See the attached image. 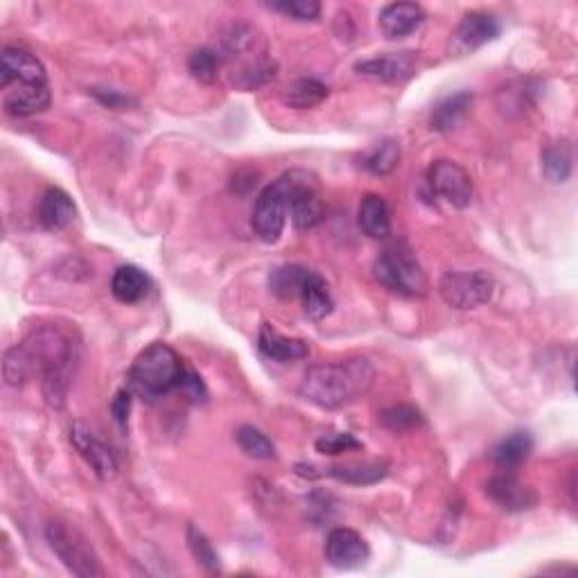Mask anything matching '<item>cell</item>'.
Returning a JSON list of instances; mask_svg holds the SVG:
<instances>
[{
	"label": "cell",
	"instance_id": "7",
	"mask_svg": "<svg viewBox=\"0 0 578 578\" xmlns=\"http://www.w3.org/2000/svg\"><path fill=\"white\" fill-rule=\"evenodd\" d=\"M495 278L486 271H448L439 280L441 299L454 310H475L493 301Z\"/></svg>",
	"mask_w": 578,
	"mask_h": 578
},
{
	"label": "cell",
	"instance_id": "19",
	"mask_svg": "<svg viewBox=\"0 0 578 578\" xmlns=\"http://www.w3.org/2000/svg\"><path fill=\"white\" fill-rule=\"evenodd\" d=\"M75 201L61 188H48L39 201V224L46 231H64L75 220Z\"/></svg>",
	"mask_w": 578,
	"mask_h": 578
},
{
	"label": "cell",
	"instance_id": "34",
	"mask_svg": "<svg viewBox=\"0 0 578 578\" xmlns=\"http://www.w3.org/2000/svg\"><path fill=\"white\" fill-rule=\"evenodd\" d=\"M3 375H5V382L10 384V387H21L25 380L32 378V369H30V362H28V355H25L23 346H14L5 353V362H3Z\"/></svg>",
	"mask_w": 578,
	"mask_h": 578
},
{
	"label": "cell",
	"instance_id": "6",
	"mask_svg": "<svg viewBox=\"0 0 578 578\" xmlns=\"http://www.w3.org/2000/svg\"><path fill=\"white\" fill-rule=\"evenodd\" d=\"M289 183L292 177L289 172L283 177L271 181L269 186L262 188V192L253 206V231L265 244H274L283 235L285 222H287V206H289Z\"/></svg>",
	"mask_w": 578,
	"mask_h": 578
},
{
	"label": "cell",
	"instance_id": "3",
	"mask_svg": "<svg viewBox=\"0 0 578 578\" xmlns=\"http://www.w3.org/2000/svg\"><path fill=\"white\" fill-rule=\"evenodd\" d=\"M186 371V364H183L177 350L163 344V341H154L131 364L129 387L138 396L154 400L179 389L183 378H186Z\"/></svg>",
	"mask_w": 578,
	"mask_h": 578
},
{
	"label": "cell",
	"instance_id": "13",
	"mask_svg": "<svg viewBox=\"0 0 578 578\" xmlns=\"http://www.w3.org/2000/svg\"><path fill=\"white\" fill-rule=\"evenodd\" d=\"M70 441H73L75 450L82 454V459L89 463L95 475L102 481H109L118 475V461L113 457V452L91 432L89 427L75 423L70 427Z\"/></svg>",
	"mask_w": 578,
	"mask_h": 578
},
{
	"label": "cell",
	"instance_id": "8",
	"mask_svg": "<svg viewBox=\"0 0 578 578\" xmlns=\"http://www.w3.org/2000/svg\"><path fill=\"white\" fill-rule=\"evenodd\" d=\"M292 183H289V220H292L294 229L310 231L319 226L326 217V208L317 192V183L308 172H289Z\"/></svg>",
	"mask_w": 578,
	"mask_h": 578
},
{
	"label": "cell",
	"instance_id": "25",
	"mask_svg": "<svg viewBox=\"0 0 578 578\" xmlns=\"http://www.w3.org/2000/svg\"><path fill=\"white\" fill-rule=\"evenodd\" d=\"M328 86L314 80V77H301L287 86L283 91V102L287 107L299 109V111H308L319 107V104L328 98Z\"/></svg>",
	"mask_w": 578,
	"mask_h": 578
},
{
	"label": "cell",
	"instance_id": "24",
	"mask_svg": "<svg viewBox=\"0 0 578 578\" xmlns=\"http://www.w3.org/2000/svg\"><path fill=\"white\" fill-rule=\"evenodd\" d=\"M472 104V93L470 91H459L454 95H448V98L441 100L436 104L432 116H429V127L432 131H439V134H445V131H452L459 125L461 118L466 116V111Z\"/></svg>",
	"mask_w": 578,
	"mask_h": 578
},
{
	"label": "cell",
	"instance_id": "23",
	"mask_svg": "<svg viewBox=\"0 0 578 578\" xmlns=\"http://www.w3.org/2000/svg\"><path fill=\"white\" fill-rule=\"evenodd\" d=\"M531 452H533L531 434L529 432H513L511 436H506L504 441H499L495 445L493 452H490V459H493V463L499 470L513 472L529 459Z\"/></svg>",
	"mask_w": 578,
	"mask_h": 578
},
{
	"label": "cell",
	"instance_id": "30",
	"mask_svg": "<svg viewBox=\"0 0 578 578\" xmlns=\"http://www.w3.org/2000/svg\"><path fill=\"white\" fill-rule=\"evenodd\" d=\"M235 441H238L240 450L251 459L267 461L276 457V445L271 443L265 432H260V429L253 425H242L238 432H235Z\"/></svg>",
	"mask_w": 578,
	"mask_h": 578
},
{
	"label": "cell",
	"instance_id": "20",
	"mask_svg": "<svg viewBox=\"0 0 578 578\" xmlns=\"http://www.w3.org/2000/svg\"><path fill=\"white\" fill-rule=\"evenodd\" d=\"M314 271L303 265H280L269 271V292L280 301L301 299L305 285L310 283Z\"/></svg>",
	"mask_w": 578,
	"mask_h": 578
},
{
	"label": "cell",
	"instance_id": "5",
	"mask_svg": "<svg viewBox=\"0 0 578 578\" xmlns=\"http://www.w3.org/2000/svg\"><path fill=\"white\" fill-rule=\"evenodd\" d=\"M46 538L68 572L75 576H104L91 542L77 529H70L64 522H50L46 527Z\"/></svg>",
	"mask_w": 578,
	"mask_h": 578
},
{
	"label": "cell",
	"instance_id": "22",
	"mask_svg": "<svg viewBox=\"0 0 578 578\" xmlns=\"http://www.w3.org/2000/svg\"><path fill=\"white\" fill-rule=\"evenodd\" d=\"M359 229L371 240H384L391 235V210L380 195H366L357 213Z\"/></svg>",
	"mask_w": 578,
	"mask_h": 578
},
{
	"label": "cell",
	"instance_id": "35",
	"mask_svg": "<svg viewBox=\"0 0 578 578\" xmlns=\"http://www.w3.org/2000/svg\"><path fill=\"white\" fill-rule=\"evenodd\" d=\"M188 547L199 565H204L208 572H220V556H217L210 540L204 536V531L192 527V524L188 527Z\"/></svg>",
	"mask_w": 578,
	"mask_h": 578
},
{
	"label": "cell",
	"instance_id": "26",
	"mask_svg": "<svg viewBox=\"0 0 578 578\" xmlns=\"http://www.w3.org/2000/svg\"><path fill=\"white\" fill-rule=\"evenodd\" d=\"M323 475H328L337 481L353 486H371L378 484L384 477L389 475V463L384 461H369V463H353V466H337L326 468Z\"/></svg>",
	"mask_w": 578,
	"mask_h": 578
},
{
	"label": "cell",
	"instance_id": "27",
	"mask_svg": "<svg viewBox=\"0 0 578 578\" xmlns=\"http://www.w3.org/2000/svg\"><path fill=\"white\" fill-rule=\"evenodd\" d=\"M542 172L551 183H565L574 168V154L569 140H558V143L547 145L542 150Z\"/></svg>",
	"mask_w": 578,
	"mask_h": 578
},
{
	"label": "cell",
	"instance_id": "40",
	"mask_svg": "<svg viewBox=\"0 0 578 578\" xmlns=\"http://www.w3.org/2000/svg\"><path fill=\"white\" fill-rule=\"evenodd\" d=\"M95 98H98L102 104H107L109 109H122L125 104H129V98H125V95L118 93V91H100V89H95L93 91Z\"/></svg>",
	"mask_w": 578,
	"mask_h": 578
},
{
	"label": "cell",
	"instance_id": "18",
	"mask_svg": "<svg viewBox=\"0 0 578 578\" xmlns=\"http://www.w3.org/2000/svg\"><path fill=\"white\" fill-rule=\"evenodd\" d=\"M5 113L12 118H30L50 107V89L39 84H16L5 95Z\"/></svg>",
	"mask_w": 578,
	"mask_h": 578
},
{
	"label": "cell",
	"instance_id": "28",
	"mask_svg": "<svg viewBox=\"0 0 578 578\" xmlns=\"http://www.w3.org/2000/svg\"><path fill=\"white\" fill-rule=\"evenodd\" d=\"M301 301H303V312L308 314L312 321L326 319L332 312V308H335V301H332V296H330L328 283L323 280V276L317 274V271H314L310 283L305 285Z\"/></svg>",
	"mask_w": 578,
	"mask_h": 578
},
{
	"label": "cell",
	"instance_id": "33",
	"mask_svg": "<svg viewBox=\"0 0 578 578\" xmlns=\"http://www.w3.org/2000/svg\"><path fill=\"white\" fill-rule=\"evenodd\" d=\"M276 73H278L276 61L258 59L253 66L244 68L242 73L238 75V80H233V84L242 91H256V89H260V86H265L274 80Z\"/></svg>",
	"mask_w": 578,
	"mask_h": 578
},
{
	"label": "cell",
	"instance_id": "14",
	"mask_svg": "<svg viewBox=\"0 0 578 578\" xmlns=\"http://www.w3.org/2000/svg\"><path fill=\"white\" fill-rule=\"evenodd\" d=\"M371 549L357 531L339 527L328 533L326 540V560L337 569H355L366 563Z\"/></svg>",
	"mask_w": 578,
	"mask_h": 578
},
{
	"label": "cell",
	"instance_id": "29",
	"mask_svg": "<svg viewBox=\"0 0 578 578\" xmlns=\"http://www.w3.org/2000/svg\"><path fill=\"white\" fill-rule=\"evenodd\" d=\"M398 163H400L398 140L387 138V140H382V143L375 145L373 150L366 152L359 165H362L366 172L378 174V177H387V174H391L393 170L398 168Z\"/></svg>",
	"mask_w": 578,
	"mask_h": 578
},
{
	"label": "cell",
	"instance_id": "21",
	"mask_svg": "<svg viewBox=\"0 0 578 578\" xmlns=\"http://www.w3.org/2000/svg\"><path fill=\"white\" fill-rule=\"evenodd\" d=\"M150 287H152L150 276L134 265H122L113 271V276H111L113 299L125 305L143 301L145 296L150 294Z\"/></svg>",
	"mask_w": 578,
	"mask_h": 578
},
{
	"label": "cell",
	"instance_id": "38",
	"mask_svg": "<svg viewBox=\"0 0 578 578\" xmlns=\"http://www.w3.org/2000/svg\"><path fill=\"white\" fill-rule=\"evenodd\" d=\"M129 411H131V389H120L116 398L111 400V414L122 432H127L129 425Z\"/></svg>",
	"mask_w": 578,
	"mask_h": 578
},
{
	"label": "cell",
	"instance_id": "15",
	"mask_svg": "<svg viewBox=\"0 0 578 578\" xmlns=\"http://www.w3.org/2000/svg\"><path fill=\"white\" fill-rule=\"evenodd\" d=\"M486 495L506 513H522L536 506L538 495L531 486H524L511 472L497 475L486 484Z\"/></svg>",
	"mask_w": 578,
	"mask_h": 578
},
{
	"label": "cell",
	"instance_id": "39",
	"mask_svg": "<svg viewBox=\"0 0 578 578\" xmlns=\"http://www.w3.org/2000/svg\"><path fill=\"white\" fill-rule=\"evenodd\" d=\"M179 389L186 393V398L192 400V402H206V398H208L206 384L201 382L199 375L195 371H190V369L186 371V378H183Z\"/></svg>",
	"mask_w": 578,
	"mask_h": 578
},
{
	"label": "cell",
	"instance_id": "32",
	"mask_svg": "<svg viewBox=\"0 0 578 578\" xmlns=\"http://www.w3.org/2000/svg\"><path fill=\"white\" fill-rule=\"evenodd\" d=\"M188 70L201 84H215L220 77V57L210 48H199L188 57Z\"/></svg>",
	"mask_w": 578,
	"mask_h": 578
},
{
	"label": "cell",
	"instance_id": "1",
	"mask_svg": "<svg viewBox=\"0 0 578 578\" xmlns=\"http://www.w3.org/2000/svg\"><path fill=\"white\" fill-rule=\"evenodd\" d=\"M375 369L366 357L317 364L301 382V396L321 409L335 411L353 405L371 391Z\"/></svg>",
	"mask_w": 578,
	"mask_h": 578
},
{
	"label": "cell",
	"instance_id": "36",
	"mask_svg": "<svg viewBox=\"0 0 578 578\" xmlns=\"http://www.w3.org/2000/svg\"><path fill=\"white\" fill-rule=\"evenodd\" d=\"M314 448H317L319 454H328V457H337V454H344V452L362 450L364 445H362V441H357L353 434L339 432V434H326V436H321V439H319L317 443H314Z\"/></svg>",
	"mask_w": 578,
	"mask_h": 578
},
{
	"label": "cell",
	"instance_id": "4",
	"mask_svg": "<svg viewBox=\"0 0 578 578\" xmlns=\"http://www.w3.org/2000/svg\"><path fill=\"white\" fill-rule=\"evenodd\" d=\"M373 276L389 292L409 296V299H423L429 289L425 271L420 267L414 249L405 240L384 247L373 262Z\"/></svg>",
	"mask_w": 578,
	"mask_h": 578
},
{
	"label": "cell",
	"instance_id": "2",
	"mask_svg": "<svg viewBox=\"0 0 578 578\" xmlns=\"http://www.w3.org/2000/svg\"><path fill=\"white\" fill-rule=\"evenodd\" d=\"M21 346L28 355L32 375L39 373L48 405H64L70 373H73V364L77 359L73 339L57 326H43L34 330Z\"/></svg>",
	"mask_w": 578,
	"mask_h": 578
},
{
	"label": "cell",
	"instance_id": "17",
	"mask_svg": "<svg viewBox=\"0 0 578 578\" xmlns=\"http://www.w3.org/2000/svg\"><path fill=\"white\" fill-rule=\"evenodd\" d=\"M258 348L262 355L280 364L299 362V359H305L310 355L308 341L280 335V332L274 326H269V323H265L258 332Z\"/></svg>",
	"mask_w": 578,
	"mask_h": 578
},
{
	"label": "cell",
	"instance_id": "16",
	"mask_svg": "<svg viewBox=\"0 0 578 578\" xmlns=\"http://www.w3.org/2000/svg\"><path fill=\"white\" fill-rule=\"evenodd\" d=\"M423 23L425 12L416 3H391L380 12V30L389 41L409 37Z\"/></svg>",
	"mask_w": 578,
	"mask_h": 578
},
{
	"label": "cell",
	"instance_id": "31",
	"mask_svg": "<svg viewBox=\"0 0 578 578\" xmlns=\"http://www.w3.org/2000/svg\"><path fill=\"white\" fill-rule=\"evenodd\" d=\"M423 423L425 418L420 414V409H416L414 405H393L380 414V425L393 434L411 432V429H416Z\"/></svg>",
	"mask_w": 578,
	"mask_h": 578
},
{
	"label": "cell",
	"instance_id": "9",
	"mask_svg": "<svg viewBox=\"0 0 578 578\" xmlns=\"http://www.w3.org/2000/svg\"><path fill=\"white\" fill-rule=\"evenodd\" d=\"M427 183L434 195H439L454 208L470 206L472 195H475V183L470 174L459 163L448 159H439L429 165Z\"/></svg>",
	"mask_w": 578,
	"mask_h": 578
},
{
	"label": "cell",
	"instance_id": "11",
	"mask_svg": "<svg viewBox=\"0 0 578 578\" xmlns=\"http://www.w3.org/2000/svg\"><path fill=\"white\" fill-rule=\"evenodd\" d=\"M416 61V52H389V55L382 57L357 61L355 70L357 75L369 77L373 82L398 86L416 75Z\"/></svg>",
	"mask_w": 578,
	"mask_h": 578
},
{
	"label": "cell",
	"instance_id": "12",
	"mask_svg": "<svg viewBox=\"0 0 578 578\" xmlns=\"http://www.w3.org/2000/svg\"><path fill=\"white\" fill-rule=\"evenodd\" d=\"M16 84L48 86V75L41 61L25 48H5L0 55V86L12 89Z\"/></svg>",
	"mask_w": 578,
	"mask_h": 578
},
{
	"label": "cell",
	"instance_id": "10",
	"mask_svg": "<svg viewBox=\"0 0 578 578\" xmlns=\"http://www.w3.org/2000/svg\"><path fill=\"white\" fill-rule=\"evenodd\" d=\"M502 32V23L495 14L488 12H470L459 21L457 30L452 32L448 50L452 57H466L479 50L486 43L495 41Z\"/></svg>",
	"mask_w": 578,
	"mask_h": 578
},
{
	"label": "cell",
	"instance_id": "37",
	"mask_svg": "<svg viewBox=\"0 0 578 578\" xmlns=\"http://www.w3.org/2000/svg\"><path fill=\"white\" fill-rule=\"evenodd\" d=\"M269 7L285 16H292L294 21H317L321 14L317 0H283V3H271Z\"/></svg>",
	"mask_w": 578,
	"mask_h": 578
}]
</instances>
